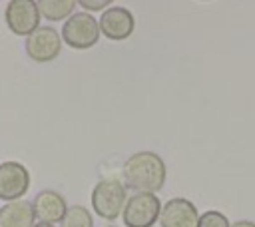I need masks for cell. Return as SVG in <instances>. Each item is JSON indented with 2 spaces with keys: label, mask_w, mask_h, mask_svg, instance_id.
Instances as JSON below:
<instances>
[{
  "label": "cell",
  "mask_w": 255,
  "mask_h": 227,
  "mask_svg": "<svg viewBox=\"0 0 255 227\" xmlns=\"http://www.w3.org/2000/svg\"><path fill=\"white\" fill-rule=\"evenodd\" d=\"M167 177L165 161L155 151H135L122 165V181L126 189L135 193H157Z\"/></svg>",
  "instance_id": "cell-1"
},
{
  "label": "cell",
  "mask_w": 255,
  "mask_h": 227,
  "mask_svg": "<svg viewBox=\"0 0 255 227\" xmlns=\"http://www.w3.org/2000/svg\"><path fill=\"white\" fill-rule=\"evenodd\" d=\"M90 201H92V209L98 217H102L106 221H114V219L122 217L124 205L128 201V189L120 177L108 175V177H102L100 181H96Z\"/></svg>",
  "instance_id": "cell-2"
},
{
  "label": "cell",
  "mask_w": 255,
  "mask_h": 227,
  "mask_svg": "<svg viewBox=\"0 0 255 227\" xmlns=\"http://www.w3.org/2000/svg\"><path fill=\"white\" fill-rule=\"evenodd\" d=\"M62 42L74 50H88L100 42V24L90 12H74L62 26Z\"/></svg>",
  "instance_id": "cell-3"
},
{
  "label": "cell",
  "mask_w": 255,
  "mask_h": 227,
  "mask_svg": "<svg viewBox=\"0 0 255 227\" xmlns=\"http://www.w3.org/2000/svg\"><path fill=\"white\" fill-rule=\"evenodd\" d=\"M161 205L155 193H133L124 205L122 221L126 227H153L159 221Z\"/></svg>",
  "instance_id": "cell-4"
},
{
  "label": "cell",
  "mask_w": 255,
  "mask_h": 227,
  "mask_svg": "<svg viewBox=\"0 0 255 227\" xmlns=\"http://www.w3.org/2000/svg\"><path fill=\"white\" fill-rule=\"evenodd\" d=\"M24 48L32 62H54L62 52V36L52 26H40L26 38Z\"/></svg>",
  "instance_id": "cell-5"
},
{
  "label": "cell",
  "mask_w": 255,
  "mask_h": 227,
  "mask_svg": "<svg viewBox=\"0 0 255 227\" xmlns=\"http://www.w3.org/2000/svg\"><path fill=\"white\" fill-rule=\"evenodd\" d=\"M40 18L42 16L34 0H10L4 8V22L16 36L28 38L36 28H40Z\"/></svg>",
  "instance_id": "cell-6"
},
{
  "label": "cell",
  "mask_w": 255,
  "mask_h": 227,
  "mask_svg": "<svg viewBox=\"0 0 255 227\" xmlns=\"http://www.w3.org/2000/svg\"><path fill=\"white\" fill-rule=\"evenodd\" d=\"M30 189V171L20 161H2L0 163V199L10 203L24 199Z\"/></svg>",
  "instance_id": "cell-7"
},
{
  "label": "cell",
  "mask_w": 255,
  "mask_h": 227,
  "mask_svg": "<svg viewBox=\"0 0 255 227\" xmlns=\"http://www.w3.org/2000/svg\"><path fill=\"white\" fill-rule=\"evenodd\" d=\"M98 24L100 32L112 42L128 40L135 30V18L124 6H110L108 10H104Z\"/></svg>",
  "instance_id": "cell-8"
},
{
  "label": "cell",
  "mask_w": 255,
  "mask_h": 227,
  "mask_svg": "<svg viewBox=\"0 0 255 227\" xmlns=\"http://www.w3.org/2000/svg\"><path fill=\"white\" fill-rule=\"evenodd\" d=\"M199 211L187 197H171L161 205L159 225L161 227H197Z\"/></svg>",
  "instance_id": "cell-9"
},
{
  "label": "cell",
  "mask_w": 255,
  "mask_h": 227,
  "mask_svg": "<svg viewBox=\"0 0 255 227\" xmlns=\"http://www.w3.org/2000/svg\"><path fill=\"white\" fill-rule=\"evenodd\" d=\"M32 209H34V215L40 223L56 225V223H62V219L68 211V203H66V197L60 191L42 189L32 199Z\"/></svg>",
  "instance_id": "cell-10"
},
{
  "label": "cell",
  "mask_w": 255,
  "mask_h": 227,
  "mask_svg": "<svg viewBox=\"0 0 255 227\" xmlns=\"http://www.w3.org/2000/svg\"><path fill=\"white\" fill-rule=\"evenodd\" d=\"M36 215L32 209V201L18 199L4 203L0 207V227H34Z\"/></svg>",
  "instance_id": "cell-11"
},
{
  "label": "cell",
  "mask_w": 255,
  "mask_h": 227,
  "mask_svg": "<svg viewBox=\"0 0 255 227\" xmlns=\"http://www.w3.org/2000/svg\"><path fill=\"white\" fill-rule=\"evenodd\" d=\"M38 12L42 18H46L48 22H66L74 12L78 2L74 0H38L36 2Z\"/></svg>",
  "instance_id": "cell-12"
},
{
  "label": "cell",
  "mask_w": 255,
  "mask_h": 227,
  "mask_svg": "<svg viewBox=\"0 0 255 227\" xmlns=\"http://www.w3.org/2000/svg\"><path fill=\"white\" fill-rule=\"evenodd\" d=\"M60 227H94V217L88 207L72 205V207H68Z\"/></svg>",
  "instance_id": "cell-13"
},
{
  "label": "cell",
  "mask_w": 255,
  "mask_h": 227,
  "mask_svg": "<svg viewBox=\"0 0 255 227\" xmlns=\"http://www.w3.org/2000/svg\"><path fill=\"white\" fill-rule=\"evenodd\" d=\"M229 225H231L229 217L217 209H207V211L199 213L197 227H229Z\"/></svg>",
  "instance_id": "cell-14"
},
{
  "label": "cell",
  "mask_w": 255,
  "mask_h": 227,
  "mask_svg": "<svg viewBox=\"0 0 255 227\" xmlns=\"http://www.w3.org/2000/svg\"><path fill=\"white\" fill-rule=\"evenodd\" d=\"M112 6L110 0H80V8H84V12H98V10H108Z\"/></svg>",
  "instance_id": "cell-15"
},
{
  "label": "cell",
  "mask_w": 255,
  "mask_h": 227,
  "mask_svg": "<svg viewBox=\"0 0 255 227\" xmlns=\"http://www.w3.org/2000/svg\"><path fill=\"white\" fill-rule=\"evenodd\" d=\"M229 227H255L253 221H247V219H239V221H233Z\"/></svg>",
  "instance_id": "cell-16"
},
{
  "label": "cell",
  "mask_w": 255,
  "mask_h": 227,
  "mask_svg": "<svg viewBox=\"0 0 255 227\" xmlns=\"http://www.w3.org/2000/svg\"><path fill=\"white\" fill-rule=\"evenodd\" d=\"M34 227H54V225H50V223H40V221H38Z\"/></svg>",
  "instance_id": "cell-17"
},
{
  "label": "cell",
  "mask_w": 255,
  "mask_h": 227,
  "mask_svg": "<svg viewBox=\"0 0 255 227\" xmlns=\"http://www.w3.org/2000/svg\"><path fill=\"white\" fill-rule=\"evenodd\" d=\"M104 227H118V225H104Z\"/></svg>",
  "instance_id": "cell-18"
}]
</instances>
